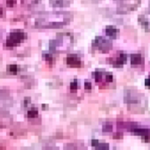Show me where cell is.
Wrapping results in <instances>:
<instances>
[{
    "label": "cell",
    "instance_id": "cell-25",
    "mask_svg": "<svg viewBox=\"0 0 150 150\" xmlns=\"http://www.w3.org/2000/svg\"><path fill=\"white\" fill-rule=\"evenodd\" d=\"M2 15H3V9L0 7V18L2 17Z\"/></svg>",
    "mask_w": 150,
    "mask_h": 150
},
{
    "label": "cell",
    "instance_id": "cell-17",
    "mask_svg": "<svg viewBox=\"0 0 150 150\" xmlns=\"http://www.w3.org/2000/svg\"><path fill=\"white\" fill-rule=\"evenodd\" d=\"M8 71L11 73V74H13V75H16L17 72H18V66L16 64H11L8 66L7 68Z\"/></svg>",
    "mask_w": 150,
    "mask_h": 150
},
{
    "label": "cell",
    "instance_id": "cell-22",
    "mask_svg": "<svg viewBox=\"0 0 150 150\" xmlns=\"http://www.w3.org/2000/svg\"><path fill=\"white\" fill-rule=\"evenodd\" d=\"M84 87H85V89H86V90H91V82H89V81L85 82V83H84Z\"/></svg>",
    "mask_w": 150,
    "mask_h": 150
},
{
    "label": "cell",
    "instance_id": "cell-16",
    "mask_svg": "<svg viewBox=\"0 0 150 150\" xmlns=\"http://www.w3.org/2000/svg\"><path fill=\"white\" fill-rule=\"evenodd\" d=\"M39 115V111L37 108H31L27 112V118L29 119H34Z\"/></svg>",
    "mask_w": 150,
    "mask_h": 150
},
{
    "label": "cell",
    "instance_id": "cell-28",
    "mask_svg": "<svg viewBox=\"0 0 150 150\" xmlns=\"http://www.w3.org/2000/svg\"><path fill=\"white\" fill-rule=\"evenodd\" d=\"M116 1H120V0H116Z\"/></svg>",
    "mask_w": 150,
    "mask_h": 150
},
{
    "label": "cell",
    "instance_id": "cell-26",
    "mask_svg": "<svg viewBox=\"0 0 150 150\" xmlns=\"http://www.w3.org/2000/svg\"><path fill=\"white\" fill-rule=\"evenodd\" d=\"M92 1H93V2H96V3H97V2H98V1H100V0H92Z\"/></svg>",
    "mask_w": 150,
    "mask_h": 150
},
{
    "label": "cell",
    "instance_id": "cell-19",
    "mask_svg": "<svg viewBox=\"0 0 150 150\" xmlns=\"http://www.w3.org/2000/svg\"><path fill=\"white\" fill-rule=\"evenodd\" d=\"M43 57H44V59H45L50 65L53 63V61H54V60H53V56H52L51 54H48V53H47V54H43Z\"/></svg>",
    "mask_w": 150,
    "mask_h": 150
},
{
    "label": "cell",
    "instance_id": "cell-8",
    "mask_svg": "<svg viewBox=\"0 0 150 150\" xmlns=\"http://www.w3.org/2000/svg\"><path fill=\"white\" fill-rule=\"evenodd\" d=\"M127 61V54L122 51H119L115 55L110 57L107 62L112 64L113 67L116 68H120L122 67Z\"/></svg>",
    "mask_w": 150,
    "mask_h": 150
},
{
    "label": "cell",
    "instance_id": "cell-20",
    "mask_svg": "<svg viewBox=\"0 0 150 150\" xmlns=\"http://www.w3.org/2000/svg\"><path fill=\"white\" fill-rule=\"evenodd\" d=\"M112 129V126L111 124H108V123H106L103 127V131L104 132H111Z\"/></svg>",
    "mask_w": 150,
    "mask_h": 150
},
{
    "label": "cell",
    "instance_id": "cell-14",
    "mask_svg": "<svg viewBox=\"0 0 150 150\" xmlns=\"http://www.w3.org/2000/svg\"><path fill=\"white\" fill-rule=\"evenodd\" d=\"M72 0H49L50 5L53 7H66L70 4Z\"/></svg>",
    "mask_w": 150,
    "mask_h": 150
},
{
    "label": "cell",
    "instance_id": "cell-2",
    "mask_svg": "<svg viewBox=\"0 0 150 150\" xmlns=\"http://www.w3.org/2000/svg\"><path fill=\"white\" fill-rule=\"evenodd\" d=\"M73 34L71 33H62L57 34L55 40H50L49 49L51 52H64L69 49L73 44Z\"/></svg>",
    "mask_w": 150,
    "mask_h": 150
},
{
    "label": "cell",
    "instance_id": "cell-4",
    "mask_svg": "<svg viewBox=\"0 0 150 150\" xmlns=\"http://www.w3.org/2000/svg\"><path fill=\"white\" fill-rule=\"evenodd\" d=\"M93 77L100 88L107 86L113 81V76L111 72H106L101 69H97L95 72H93Z\"/></svg>",
    "mask_w": 150,
    "mask_h": 150
},
{
    "label": "cell",
    "instance_id": "cell-9",
    "mask_svg": "<svg viewBox=\"0 0 150 150\" xmlns=\"http://www.w3.org/2000/svg\"><path fill=\"white\" fill-rule=\"evenodd\" d=\"M138 22L146 32H150V10H148L139 15Z\"/></svg>",
    "mask_w": 150,
    "mask_h": 150
},
{
    "label": "cell",
    "instance_id": "cell-27",
    "mask_svg": "<svg viewBox=\"0 0 150 150\" xmlns=\"http://www.w3.org/2000/svg\"><path fill=\"white\" fill-rule=\"evenodd\" d=\"M149 10H150V3H149Z\"/></svg>",
    "mask_w": 150,
    "mask_h": 150
},
{
    "label": "cell",
    "instance_id": "cell-3",
    "mask_svg": "<svg viewBox=\"0 0 150 150\" xmlns=\"http://www.w3.org/2000/svg\"><path fill=\"white\" fill-rule=\"evenodd\" d=\"M142 0H120L117 6L119 14H127L135 11L141 4Z\"/></svg>",
    "mask_w": 150,
    "mask_h": 150
},
{
    "label": "cell",
    "instance_id": "cell-15",
    "mask_svg": "<svg viewBox=\"0 0 150 150\" xmlns=\"http://www.w3.org/2000/svg\"><path fill=\"white\" fill-rule=\"evenodd\" d=\"M91 145L98 149H107L109 148V145L105 142H101L98 140H92L91 141Z\"/></svg>",
    "mask_w": 150,
    "mask_h": 150
},
{
    "label": "cell",
    "instance_id": "cell-13",
    "mask_svg": "<svg viewBox=\"0 0 150 150\" xmlns=\"http://www.w3.org/2000/svg\"><path fill=\"white\" fill-rule=\"evenodd\" d=\"M105 32L106 35H107L109 38H111V39H116V38L118 37L119 33H120V30H119L116 26L112 25H107V26L105 27Z\"/></svg>",
    "mask_w": 150,
    "mask_h": 150
},
{
    "label": "cell",
    "instance_id": "cell-5",
    "mask_svg": "<svg viewBox=\"0 0 150 150\" xmlns=\"http://www.w3.org/2000/svg\"><path fill=\"white\" fill-rule=\"evenodd\" d=\"M124 127H127L134 134L142 137L145 142H150V128L140 127L134 123H127Z\"/></svg>",
    "mask_w": 150,
    "mask_h": 150
},
{
    "label": "cell",
    "instance_id": "cell-12",
    "mask_svg": "<svg viewBox=\"0 0 150 150\" xmlns=\"http://www.w3.org/2000/svg\"><path fill=\"white\" fill-rule=\"evenodd\" d=\"M130 62L134 67L141 66L144 63V58L142 54H132L130 55Z\"/></svg>",
    "mask_w": 150,
    "mask_h": 150
},
{
    "label": "cell",
    "instance_id": "cell-11",
    "mask_svg": "<svg viewBox=\"0 0 150 150\" xmlns=\"http://www.w3.org/2000/svg\"><path fill=\"white\" fill-rule=\"evenodd\" d=\"M66 62L69 67H72V68H79L82 65L81 58L77 54H69L67 56Z\"/></svg>",
    "mask_w": 150,
    "mask_h": 150
},
{
    "label": "cell",
    "instance_id": "cell-23",
    "mask_svg": "<svg viewBox=\"0 0 150 150\" xmlns=\"http://www.w3.org/2000/svg\"><path fill=\"white\" fill-rule=\"evenodd\" d=\"M30 103H31V98H25L24 99V105L25 106H27Z\"/></svg>",
    "mask_w": 150,
    "mask_h": 150
},
{
    "label": "cell",
    "instance_id": "cell-10",
    "mask_svg": "<svg viewBox=\"0 0 150 150\" xmlns=\"http://www.w3.org/2000/svg\"><path fill=\"white\" fill-rule=\"evenodd\" d=\"M125 100H126V103L129 105H137L142 101V98L140 94L136 93L135 91L133 92L132 91H129L128 93L126 94Z\"/></svg>",
    "mask_w": 150,
    "mask_h": 150
},
{
    "label": "cell",
    "instance_id": "cell-1",
    "mask_svg": "<svg viewBox=\"0 0 150 150\" xmlns=\"http://www.w3.org/2000/svg\"><path fill=\"white\" fill-rule=\"evenodd\" d=\"M72 14L66 11L51 12L40 16L35 21V25L40 28H61L72 19Z\"/></svg>",
    "mask_w": 150,
    "mask_h": 150
},
{
    "label": "cell",
    "instance_id": "cell-6",
    "mask_svg": "<svg viewBox=\"0 0 150 150\" xmlns=\"http://www.w3.org/2000/svg\"><path fill=\"white\" fill-rule=\"evenodd\" d=\"M92 47L102 53H107L112 48V42L110 39L97 36L92 41Z\"/></svg>",
    "mask_w": 150,
    "mask_h": 150
},
{
    "label": "cell",
    "instance_id": "cell-7",
    "mask_svg": "<svg viewBox=\"0 0 150 150\" xmlns=\"http://www.w3.org/2000/svg\"><path fill=\"white\" fill-rule=\"evenodd\" d=\"M26 37V34L22 31V30H15V31H12L8 39L6 40V42H5V46L6 47H15L17 46L18 44L21 43Z\"/></svg>",
    "mask_w": 150,
    "mask_h": 150
},
{
    "label": "cell",
    "instance_id": "cell-24",
    "mask_svg": "<svg viewBox=\"0 0 150 150\" xmlns=\"http://www.w3.org/2000/svg\"><path fill=\"white\" fill-rule=\"evenodd\" d=\"M145 86L148 87L149 89H150V76H149L148 78H146V80H145Z\"/></svg>",
    "mask_w": 150,
    "mask_h": 150
},
{
    "label": "cell",
    "instance_id": "cell-21",
    "mask_svg": "<svg viewBox=\"0 0 150 150\" xmlns=\"http://www.w3.org/2000/svg\"><path fill=\"white\" fill-rule=\"evenodd\" d=\"M16 0H6V5L8 7H13L16 5Z\"/></svg>",
    "mask_w": 150,
    "mask_h": 150
},
{
    "label": "cell",
    "instance_id": "cell-18",
    "mask_svg": "<svg viewBox=\"0 0 150 150\" xmlns=\"http://www.w3.org/2000/svg\"><path fill=\"white\" fill-rule=\"evenodd\" d=\"M79 87V84H78V81L76 79H75L73 82L70 83V90L72 91H76Z\"/></svg>",
    "mask_w": 150,
    "mask_h": 150
}]
</instances>
